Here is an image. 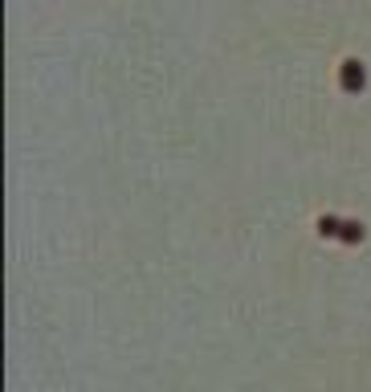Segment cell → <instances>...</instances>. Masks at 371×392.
Returning a JSON list of instances; mask_svg holds the SVG:
<instances>
[{"label":"cell","mask_w":371,"mask_h":392,"mask_svg":"<svg viewBox=\"0 0 371 392\" xmlns=\"http://www.w3.org/2000/svg\"><path fill=\"white\" fill-rule=\"evenodd\" d=\"M343 86H347V90H363V82H367V70H363V62H355V58H347V62H343Z\"/></svg>","instance_id":"cell-1"}]
</instances>
